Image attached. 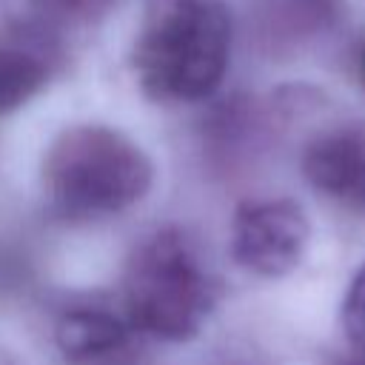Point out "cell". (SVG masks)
<instances>
[{
  "label": "cell",
  "mask_w": 365,
  "mask_h": 365,
  "mask_svg": "<svg viewBox=\"0 0 365 365\" xmlns=\"http://www.w3.org/2000/svg\"><path fill=\"white\" fill-rule=\"evenodd\" d=\"M231 60V14L222 0H145L131 71L154 103L208 100Z\"/></svg>",
  "instance_id": "6da1fadb"
},
{
  "label": "cell",
  "mask_w": 365,
  "mask_h": 365,
  "mask_svg": "<svg viewBox=\"0 0 365 365\" xmlns=\"http://www.w3.org/2000/svg\"><path fill=\"white\" fill-rule=\"evenodd\" d=\"M46 208L71 222L114 217L145 197L154 165L117 128L80 123L63 128L43 157Z\"/></svg>",
  "instance_id": "7a4b0ae2"
},
{
  "label": "cell",
  "mask_w": 365,
  "mask_h": 365,
  "mask_svg": "<svg viewBox=\"0 0 365 365\" xmlns=\"http://www.w3.org/2000/svg\"><path fill=\"white\" fill-rule=\"evenodd\" d=\"M217 279L180 228H157L131 251L123 274L128 325L145 336L185 342L217 305Z\"/></svg>",
  "instance_id": "3957f363"
},
{
  "label": "cell",
  "mask_w": 365,
  "mask_h": 365,
  "mask_svg": "<svg viewBox=\"0 0 365 365\" xmlns=\"http://www.w3.org/2000/svg\"><path fill=\"white\" fill-rule=\"evenodd\" d=\"M308 220L294 200H251L234 211L231 257L257 277L291 274L308 245Z\"/></svg>",
  "instance_id": "277c9868"
},
{
  "label": "cell",
  "mask_w": 365,
  "mask_h": 365,
  "mask_svg": "<svg viewBox=\"0 0 365 365\" xmlns=\"http://www.w3.org/2000/svg\"><path fill=\"white\" fill-rule=\"evenodd\" d=\"M305 182L365 220V123H345L317 134L302 151Z\"/></svg>",
  "instance_id": "5b68a950"
},
{
  "label": "cell",
  "mask_w": 365,
  "mask_h": 365,
  "mask_svg": "<svg viewBox=\"0 0 365 365\" xmlns=\"http://www.w3.org/2000/svg\"><path fill=\"white\" fill-rule=\"evenodd\" d=\"M128 325L106 308H71L57 322V348L71 365H91L131 348Z\"/></svg>",
  "instance_id": "8992f818"
},
{
  "label": "cell",
  "mask_w": 365,
  "mask_h": 365,
  "mask_svg": "<svg viewBox=\"0 0 365 365\" xmlns=\"http://www.w3.org/2000/svg\"><path fill=\"white\" fill-rule=\"evenodd\" d=\"M48 80L46 43H0V117L29 103Z\"/></svg>",
  "instance_id": "52a82bcc"
},
{
  "label": "cell",
  "mask_w": 365,
  "mask_h": 365,
  "mask_svg": "<svg viewBox=\"0 0 365 365\" xmlns=\"http://www.w3.org/2000/svg\"><path fill=\"white\" fill-rule=\"evenodd\" d=\"M274 11V26L285 29V31H311L314 26H319L328 11H331V0H274L271 6Z\"/></svg>",
  "instance_id": "ba28073f"
},
{
  "label": "cell",
  "mask_w": 365,
  "mask_h": 365,
  "mask_svg": "<svg viewBox=\"0 0 365 365\" xmlns=\"http://www.w3.org/2000/svg\"><path fill=\"white\" fill-rule=\"evenodd\" d=\"M342 328L356 348H365V265L351 277L342 299Z\"/></svg>",
  "instance_id": "9c48e42d"
},
{
  "label": "cell",
  "mask_w": 365,
  "mask_h": 365,
  "mask_svg": "<svg viewBox=\"0 0 365 365\" xmlns=\"http://www.w3.org/2000/svg\"><path fill=\"white\" fill-rule=\"evenodd\" d=\"M336 365H365V348H359V354H354V356H348V359H342Z\"/></svg>",
  "instance_id": "30bf717a"
},
{
  "label": "cell",
  "mask_w": 365,
  "mask_h": 365,
  "mask_svg": "<svg viewBox=\"0 0 365 365\" xmlns=\"http://www.w3.org/2000/svg\"><path fill=\"white\" fill-rule=\"evenodd\" d=\"M356 74H359V80H362V86H365V46H362V51H359V57H356Z\"/></svg>",
  "instance_id": "8fae6325"
}]
</instances>
